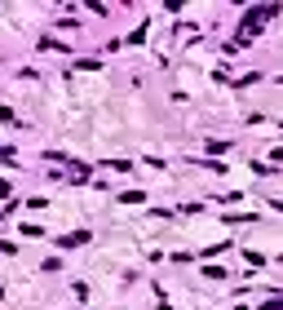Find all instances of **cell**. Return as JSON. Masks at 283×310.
Wrapping results in <instances>:
<instances>
[{"instance_id":"obj_1","label":"cell","mask_w":283,"mask_h":310,"mask_svg":"<svg viewBox=\"0 0 283 310\" xmlns=\"http://www.w3.org/2000/svg\"><path fill=\"white\" fill-rule=\"evenodd\" d=\"M4 195H9V182H4V178H0V200H4Z\"/></svg>"},{"instance_id":"obj_2","label":"cell","mask_w":283,"mask_h":310,"mask_svg":"<svg viewBox=\"0 0 283 310\" xmlns=\"http://www.w3.org/2000/svg\"><path fill=\"white\" fill-rule=\"evenodd\" d=\"M0 292H4V288H0Z\"/></svg>"}]
</instances>
